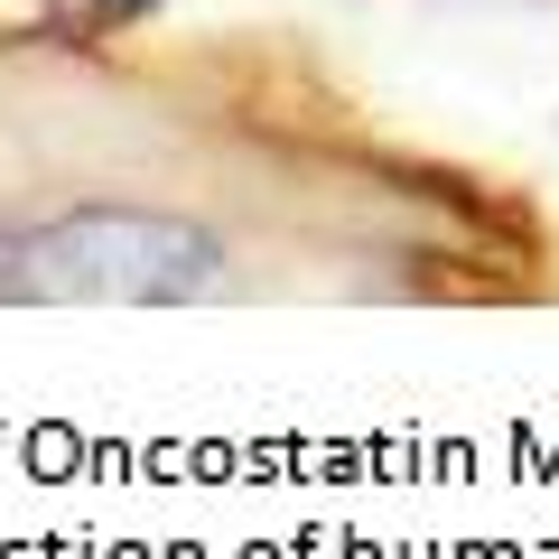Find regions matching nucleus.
I'll return each mask as SVG.
<instances>
[{"instance_id":"nucleus-1","label":"nucleus","mask_w":559,"mask_h":559,"mask_svg":"<svg viewBox=\"0 0 559 559\" xmlns=\"http://www.w3.org/2000/svg\"><path fill=\"white\" fill-rule=\"evenodd\" d=\"M224 280V242L187 215H140V205H84L0 252V299L47 308H178Z\"/></svg>"},{"instance_id":"nucleus-2","label":"nucleus","mask_w":559,"mask_h":559,"mask_svg":"<svg viewBox=\"0 0 559 559\" xmlns=\"http://www.w3.org/2000/svg\"><path fill=\"white\" fill-rule=\"evenodd\" d=\"M131 10H150V0H94V20H131Z\"/></svg>"}]
</instances>
